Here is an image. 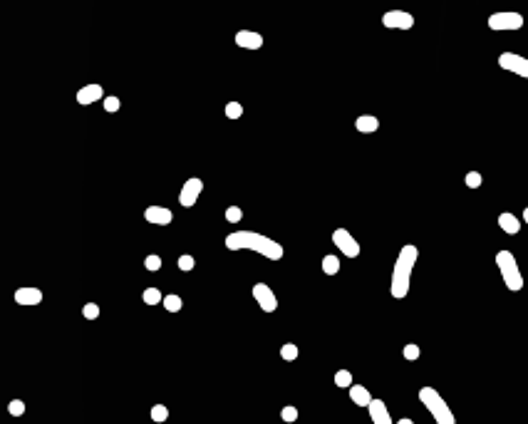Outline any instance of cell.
Segmentation results:
<instances>
[{
	"mask_svg": "<svg viewBox=\"0 0 528 424\" xmlns=\"http://www.w3.org/2000/svg\"><path fill=\"white\" fill-rule=\"evenodd\" d=\"M498 67L506 70V72H513L518 77H526L528 80V57L523 55H516V52H501L498 55Z\"/></svg>",
	"mask_w": 528,
	"mask_h": 424,
	"instance_id": "cell-7",
	"label": "cell"
},
{
	"mask_svg": "<svg viewBox=\"0 0 528 424\" xmlns=\"http://www.w3.org/2000/svg\"><path fill=\"white\" fill-rule=\"evenodd\" d=\"M201 191H204V181H201L199 176L186 179L184 186H181V191H179V203L186 206V208H191V206L201 198Z\"/></svg>",
	"mask_w": 528,
	"mask_h": 424,
	"instance_id": "cell-8",
	"label": "cell"
},
{
	"mask_svg": "<svg viewBox=\"0 0 528 424\" xmlns=\"http://www.w3.org/2000/svg\"><path fill=\"white\" fill-rule=\"evenodd\" d=\"M464 181H466L469 188H479V186H481V174H479V171H469V174L464 176Z\"/></svg>",
	"mask_w": 528,
	"mask_h": 424,
	"instance_id": "cell-30",
	"label": "cell"
},
{
	"mask_svg": "<svg viewBox=\"0 0 528 424\" xmlns=\"http://www.w3.org/2000/svg\"><path fill=\"white\" fill-rule=\"evenodd\" d=\"M99 99H104L102 85H85V87L77 90V102H80V104H94V102H99Z\"/></svg>",
	"mask_w": 528,
	"mask_h": 424,
	"instance_id": "cell-13",
	"label": "cell"
},
{
	"mask_svg": "<svg viewBox=\"0 0 528 424\" xmlns=\"http://www.w3.org/2000/svg\"><path fill=\"white\" fill-rule=\"evenodd\" d=\"M419 355H422L419 345H404V360L414 362V360H419Z\"/></svg>",
	"mask_w": 528,
	"mask_h": 424,
	"instance_id": "cell-32",
	"label": "cell"
},
{
	"mask_svg": "<svg viewBox=\"0 0 528 424\" xmlns=\"http://www.w3.org/2000/svg\"><path fill=\"white\" fill-rule=\"evenodd\" d=\"M236 45L246 50H261L263 47V35L253 30H238L236 33Z\"/></svg>",
	"mask_w": 528,
	"mask_h": 424,
	"instance_id": "cell-12",
	"label": "cell"
},
{
	"mask_svg": "<svg viewBox=\"0 0 528 424\" xmlns=\"http://www.w3.org/2000/svg\"><path fill=\"white\" fill-rule=\"evenodd\" d=\"M523 224H526V226H528V206H526V208H523Z\"/></svg>",
	"mask_w": 528,
	"mask_h": 424,
	"instance_id": "cell-35",
	"label": "cell"
},
{
	"mask_svg": "<svg viewBox=\"0 0 528 424\" xmlns=\"http://www.w3.org/2000/svg\"><path fill=\"white\" fill-rule=\"evenodd\" d=\"M419 399H422V404L429 409V414L434 417L437 424H456L454 412L449 409L446 399H444L434 387H422V389H419Z\"/></svg>",
	"mask_w": 528,
	"mask_h": 424,
	"instance_id": "cell-3",
	"label": "cell"
},
{
	"mask_svg": "<svg viewBox=\"0 0 528 424\" xmlns=\"http://www.w3.org/2000/svg\"><path fill=\"white\" fill-rule=\"evenodd\" d=\"M13 298H15L18 305H40L43 303V290L40 288H18Z\"/></svg>",
	"mask_w": 528,
	"mask_h": 424,
	"instance_id": "cell-15",
	"label": "cell"
},
{
	"mask_svg": "<svg viewBox=\"0 0 528 424\" xmlns=\"http://www.w3.org/2000/svg\"><path fill=\"white\" fill-rule=\"evenodd\" d=\"M161 303H164V308H166L169 313H179V310L184 308V300H181L179 295H176V293H169V295H164V300H161Z\"/></svg>",
	"mask_w": 528,
	"mask_h": 424,
	"instance_id": "cell-19",
	"label": "cell"
},
{
	"mask_svg": "<svg viewBox=\"0 0 528 424\" xmlns=\"http://www.w3.org/2000/svg\"><path fill=\"white\" fill-rule=\"evenodd\" d=\"M496 266L501 271V278L506 283L508 290H521L523 288V278H521V268L516 263V256L511 251H498L496 253Z\"/></svg>",
	"mask_w": 528,
	"mask_h": 424,
	"instance_id": "cell-4",
	"label": "cell"
},
{
	"mask_svg": "<svg viewBox=\"0 0 528 424\" xmlns=\"http://www.w3.org/2000/svg\"><path fill=\"white\" fill-rule=\"evenodd\" d=\"M498 226H501V231H503V234H511V236H516V234L521 231V219H516L513 214H508V211H503V214H498Z\"/></svg>",
	"mask_w": 528,
	"mask_h": 424,
	"instance_id": "cell-17",
	"label": "cell"
},
{
	"mask_svg": "<svg viewBox=\"0 0 528 424\" xmlns=\"http://www.w3.org/2000/svg\"><path fill=\"white\" fill-rule=\"evenodd\" d=\"M332 243L340 248V253L342 256H347V258H357L360 256V243H357V238H352V234L347 231V229H335L332 231Z\"/></svg>",
	"mask_w": 528,
	"mask_h": 424,
	"instance_id": "cell-6",
	"label": "cell"
},
{
	"mask_svg": "<svg viewBox=\"0 0 528 424\" xmlns=\"http://www.w3.org/2000/svg\"><path fill=\"white\" fill-rule=\"evenodd\" d=\"M82 315H85L87 320H97V318H99V305H97V303H87V305L82 308Z\"/></svg>",
	"mask_w": 528,
	"mask_h": 424,
	"instance_id": "cell-27",
	"label": "cell"
},
{
	"mask_svg": "<svg viewBox=\"0 0 528 424\" xmlns=\"http://www.w3.org/2000/svg\"><path fill=\"white\" fill-rule=\"evenodd\" d=\"M102 102H104V109H107L109 114H114V112H117V109L122 107V102H119V97H104Z\"/></svg>",
	"mask_w": 528,
	"mask_h": 424,
	"instance_id": "cell-33",
	"label": "cell"
},
{
	"mask_svg": "<svg viewBox=\"0 0 528 424\" xmlns=\"http://www.w3.org/2000/svg\"><path fill=\"white\" fill-rule=\"evenodd\" d=\"M144 219L149 224H154V226H169L174 221V214H171V208H166V206H149L144 211Z\"/></svg>",
	"mask_w": 528,
	"mask_h": 424,
	"instance_id": "cell-11",
	"label": "cell"
},
{
	"mask_svg": "<svg viewBox=\"0 0 528 424\" xmlns=\"http://www.w3.org/2000/svg\"><path fill=\"white\" fill-rule=\"evenodd\" d=\"M417 258H419V251L417 246L407 243L402 246L397 261H395V271H392V281H390V293L392 298L402 300L407 293H409V283H412V271L417 266Z\"/></svg>",
	"mask_w": 528,
	"mask_h": 424,
	"instance_id": "cell-2",
	"label": "cell"
},
{
	"mask_svg": "<svg viewBox=\"0 0 528 424\" xmlns=\"http://www.w3.org/2000/svg\"><path fill=\"white\" fill-rule=\"evenodd\" d=\"M243 219V211H241V206H228L226 208V221H231V224H238Z\"/></svg>",
	"mask_w": 528,
	"mask_h": 424,
	"instance_id": "cell-26",
	"label": "cell"
},
{
	"mask_svg": "<svg viewBox=\"0 0 528 424\" xmlns=\"http://www.w3.org/2000/svg\"><path fill=\"white\" fill-rule=\"evenodd\" d=\"M8 412H10L13 417H23V414H25V402H23V399H13V402L8 404Z\"/></svg>",
	"mask_w": 528,
	"mask_h": 424,
	"instance_id": "cell-28",
	"label": "cell"
},
{
	"mask_svg": "<svg viewBox=\"0 0 528 424\" xmlns=\"http://www.w3.org/2000/svg\"><path fill=\"white\" fill-rule=\"evenodd\" d=\"M397 424H414V422H412V419H409V417H404V419H399V422H397Z\"/></svg>",
	"mask_w": 528,
	"mask_h": 424,
	"instance_id": "cell-36",
	"label": "cell"
},
{
	"mask_svg": "<svg viewBox=\"0 0 528 424\" xmlns=\"http://www.w3.org/2000/svg\"><path fill=\"white\" fill-rule=\"evenodd\" d=\"M382 25L392 30H412L414 28V15L404 10H387L382 15Z\"/></svg>",
	"mask_w": 528,
	"mask_h": 424,
	"instance_id": "cell-9",
	"label": "cell"
},
{
	"mask_svg": "<svg viewBox=\"0 0 528 424\" xmlns=\"http://www.w3.org/2000/svg\"><path fill=\"white\" fill-rule=\"evenodd\" d=\"M144 268H146V271H151V273H154V271H159V268H161V258H159L156 253L146 256V261H144Z\"/></svg>",
	"mask_w": 528,
	"mask_h": 424,
	"instance_id": "cell-31",
	"label": "cell"
},
{
	"mask_svg": "<svg viewBox=\"0 0 528 424\" xmlns=\"http://www.w3.org/2000/svg\"><path fill=\"white\" fill-rule=\"evenodd\" d=\"M350 399L355 402L357 407H370V402H372L375 397L370 394V389H367V387H362V384H352V387H350Z\"/></svg>",
	"mask_w": 528,
	"mask_h": 424,
	"instance_id": "cell-16",
	"label": "cell"
},
{
	"mask_svg": "<svg viewBox=\"0 0 528 424\" xmlns=\"http://www.w3.org/2000/svg\"><path fill=\"white\" fill-rule=\"evenodd\" d=\"M335 384H337V387H352V375H350V370H337Z\"/></svg>",
	"mask_w": 528,
	"mask_h": 424,
	"instance_id": "cell-24",
	"label": "cell"
},
{
	"mask_svg": "<svg viewBox=\"0 0 528 424\" xmlns=\"http://www.w3.org/2000/svg\"><path fill=\"white\" fill-rule=\"evenodd\" d=\"M280 357H283V360H288V362L298 360V345H293V342L283 345V347H280Z\"/></svg>",
	"mask_w": 528,
	"mask_h": 424,
	"instance_id": "cell-23",
	"label": "cell"
},
{
	"mask_svg": "<svg viewBox=\"0 0 528 424\" xmlns=\"http://www.w3.org/2000/svg\"><path fill=\"white\" fill-rule=\"evenodd\" d=\"M280 417H283L285 422H295V419H298V409H295V407H283Z\"/></svg>",
	"mask_w": 528,
	"mask_h": 424,
	"instance_id": "cell-34",
	"label": "cell"
},
{
	"mask_svg": "<svg viewBox=\"0 0 528 424\" xmlns=\"http://www.w3.org/2000/svg\"><path fill=\"white\" fill-rule=\"evenodd\" d=\"M253 298H256V303L261 305L263 313H275V310H278V298H275V293L270 290V285L256 283V285H253Z\"/></svg>",
	"mask_w": 528,
	"mask_h": 424,
	"instance_id": "cell-10",
	"label": "cell"
},
{
	"mask_svg": "<svg viewBox=\"0 0 528 424\" xmlns=\"http://www.w3.org/2000/svg\"><path fill=\"white\" fill-rule=\"evenodd\" d=\"M241 114H243V104L241 102H228L226 104V117L228 119H241Z\"/></svg>",
	"mask_w": 528,
	"mask_h": 424,
	"instance_id": "cell-22",
	"label": "cell"
},
{
	"mask_svg": "<svg viewBox=\"0 0 528 424\" xmlns=\"http://www.w3.org/2000/svg\"><path fill=\"white\" fill-rule=\"evenodd\" d=\"M151 419H154V422H166V419H169V409H166L164 404H154V407H151Z\"/></svg>",
	"mask_w": 528,
	"mask_h": 424,
	"instance_id": "cell-25",
	"label": "cell"
},
{
	"mask_svg": "<svg viewBox=\"0 0 528 424\" xmlns=\"http://www.w3.org/2000/svg\"><path fill=\"white\" fill-rule=\"evenodd\" d=\"M226 248L228 251H256L261 253L263 258L268 261H280L283 258V246L263 234H256V231H236V234H228L226 236Z\"/></svg>",
	"mask_w": 528,
	"mask_h": 424,
	"instance_id": "cell-1",
	"label": "cell"
},
{
	"mask_svg": "<svg viewBox=\"0 0 528 424\" xmlns=\"http://www.w3.org/2000/svg\"><path fill=\"white\" fill-rule=\"evenodd\" d=\"M322 273L325 276H335V273H340V258L337 256H325L322 258Z\"/></svg>",
	"mask_w": 528,
	"mask_h": 424,
	"instance_id": "cell-20",
	"label": "cell"
},
{
	"mask_svg": "<svg viewBox=\"0 0 528 424\" xmlns=\"http://www.w3.org/2000/svg\"><path fill=\"white\" fill-rule=\"evenodd\" d=\"M367 409H370V419H372V424H395V422H392V417H390V409H387V404H385L382 399H372Z\"/></svg>",
	"mask_w": 528,
	"mask_h": 424,
	"instance_id": "cell-14",
	"label": "cell"
},
{
	"mask_svg": "<svg viewBox=\"0 0 528 424\" xmlns=\"http://www.w3.org/2000/svg\"><path fill=\"white\" fill-rule=\"evenodd\" d=\"M355 127H357V132H362V134H372V132L380 129V119L372 117V114H360V117L355 119Z\"/></svg>",
	"mask_w": 528,
	"mask_h": 424,
	"instance_id": "cell-18",
	"label": "cell"
},
{
	"mask_svg": "<svg viewBox=\"0 0 528 424\" xmlns=\"http://www.w3.org/2000/svg\"><path fill=\"white\" fill-rule=\"evenodd\" d=\"M179 268L181 271H194V266H196V261H194V256H189V253H184V256H179Z\"/></svg>",
	"mask_w": 528,
	"mask_h": 424,
	"instance_id": "cell-29",
	"label": "cell"
},
{
	"mask_svg": "<svg viewBox=\"0 0 528 424\" xmlns=\"http://www.w3.org/2000/svg\"><path fill=\"white\" fill-rule=\"evenodd\" d=\"M141 298H144V303H146V305H159V303L164 300L161 290H156V288H146Z\"/></svg>",
	"mask_w": 528,
	"mask_h": 424,
	"instance_id": "cell-21",
	"label": "cell"
},
{
	"mask_svg": "<svg viewBox=\"0 0 528 424\" xmlns=\"http://www.w3.org/2000/svg\"><path fill=\"white\" fill-rule=\"evenodd\" d=\"M488 28L491 30H521L523 28V15L521 13H491L488 15Z\"/></svg>",
	"mask_w": 528,
	"mask_h": 424,
	"instance_id": "cell-5",
	"label": "cell"
}]
</instances>
